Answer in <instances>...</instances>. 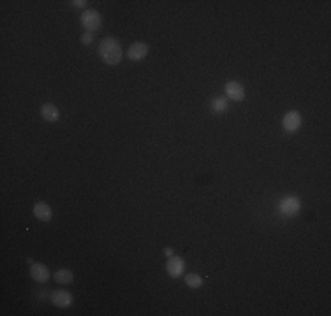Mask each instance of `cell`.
<instances>
[{"mask_svg": "<svg viewBox=\"0 0 331 316\" xmlns=\"http://www.w3.org/2000/svg\"><path fill=\"white\" fill-rule=\"evenodd\" d=\"M41 116L46 120V122L55 123V122H58V118H60V111H58V108H56V106L44 104L41 108Z\"/></svg>", "mask_w": 331, "mask_h": 316, "instance_id": "11", "label": "cell"}, {"mask_svg": "<svg viewBox=\"0 0 331 316\" xmlns=\"http://www.w3.org/2000/svg\"><path fill=\"white\" fill-rule=\"evenodd\" d=\"M164 255L166 257H173V248H164Z\"/></svg>", "mask_w": 331, "mask_h": 316, "instance_id": "17", "label": "cell"}, {"mask_svg": "<svg viewBox=\"0 0 331 316\" xmlns=\"http://www.w3.org/2000/svg\"><path fill=\"white\" fill-rule=\"evenodd\" d=\"M301 209V202L298 197H293V195H289V197H284L282 200L279 202V211L282 213L284 216H294L298 215V211Z\"/></svg>", "mask_w": 331, "mask_h": 316, "instance_id": "3", "label": "cell"}, {"mask_svg": "<svg viewBox=\"0 0 331 316\" xmlns=\"http://www.w3.org/2000/svg\"><path fill=\"white\" fill-rule=\"evenodd\" d=\"M49 297H51V302L56 307H69L73 304V295L67 290H55Z\"/></svg>", "mask_w": 331, "mask_h": 316, "instance_id": "9", "label": "cell"}, {"mask_svg": "<svg viewBox=\"0 0 331 316\" xmlns=\"http://www.w3.org/2000/svg\"><path fill=\"white\" fill-rule=\"evenodd\" d=\"M99 56L108 65H116L122 60V44L115 37H104L99 42Z\"/></svg>", "mask_w": 331, "mask_h": 316, "instance_id": "1", "label": "cell"}, {"mask_svg": "<svg viewBox=\"0 0 331 316\" xmlns=\"http://www.w3.org/2000/svg\"><path fill=\"white\" fill-rule=\"evenodd\" d=\"M71 4H73L74 7H81V9L87 6V2H85V0H74V2H71Z\"/></svg>", "mask_w": 331, "mask_h": 316, "instance_id": "16", "label": "cell"}, {"mask_svg": "<svg viewBox=\"0 0 331 316\" xmlns=\"http://www.w3.org/2000/svg\"><path fill=\"white\" fill-rule=\"evenodd\" d=\"M30 276L35 283H41V285H44V283H48L49 279H51L49 269L46 267L44 264H39V262H34V264L30 265Z\"/></svg>", "mask_w": 331, "mask_h": 316, "instance_id": "4", "label": "cell"}, {"mask_svg": "<svg viewBox=\"0 0 331 316\" xmlns=\"http://www.w3.org/2000/svg\"><path fill=\"white\" fill-rule=\"evenodd\" d=\"M34 215L37 220H41V222H49L53 216V211L51 207H49V204H46V202H37V204L34 205Z\"/></svg>", "mask_w": 331, "mask_h": 316, "instance_id": "10", "label": "cell"}, {"mask_svg": "<svg viewBox=\"0 0 331 316\" xmlns=\"http://www.w3.org/2000/svg\"><path fill=\"white\" fill-rule=\"evenodd\" d=\"M92 41H94V34H90V32H85V34L81 35V42H83V44H90Z\"/></svg>", "mask_w": 331, "mask_h": 316, "instance_id": "15", "label": "cell"}, {"mask_svg": "<svg viewBox=\"0 0 331 316\" xmlns=\"http://www.w3.org/2000/svg\"><path fill=\"white\" fill-rule=\"evenodd\" d=\"M148 51H150V48H148L147 42H134L127 51V58L133 60V62H140L148 55Z\"/></svg>", "mask_w": 331, "mask_h": 316, "instance_id": "8", "label": "cell"}, {"mask_svg": "<svg viewBox=\"0 0 331 316\" xmlns=\"http://www.w3.org/2000/svg\"><path fill=\"white\" fill-rule=\"evenodd\" d=\"M53 279H55L58 285H71L74 279V274L69 269H58V271L53 274Z\"/></svg>", "mask_w": 331, "mask_h": 316, "instance_id": "12", "label": "cell"}, {"mask_svg": "<svg viewBox=\"0 0 331 316\" xmlns=\"http://www.w3.org/2000/svg\"><path fill=\"white\" fill-rule=\"evenodd\" d=\"M282 125H284V130L289 134L296 132L298 129L301 127V115L298 111H289L282 120Z\"/></svg>", "mask_w": 331, "mask_h": 316, "instance_id": "6", "label": "cell"}, {"mask_svg": "<svg viewBox=\"0 0 331 316\" xmlns=\"http://www.w3.org/2000/svg\"><path fill=\"white\" fill-rule=\"evenodd\" d=\"M185 285L188 286V288H199V286L203 285V278L199 274H187L185 276Z\"/></svg>", "mask_w": 331, "mask_h": 316, "instance_id": "13", "label": "cell"}, {"mask_svg": "<svg viewBox=\"0 0 331 316\" xmlns=\"http://www.w3.org/2000/svg\"><path fill=\"white\" fill-rule=\"evenodd\" d=\"M81 25L87 32L94 34L99 27H101V14L97 13L95 9H88L81 14Z\"/></svg>", "mask_w": 331, "mask_h": 316, "instance_id": "2", "label": "cell"}, {"mask_svg": "<svg viewBox=\"0 0 331 316\" xmlns=\"http://www.w3.org/2000/svg\"><path fill=\"white\" fill-rule=\"evenodd\" d=\"M166 271H167V274L171 276V278H180L181 274H183V271H185V262H183V258H180V257H169V260H167V264H166Z\"/></svg>", "mask_w": 331, "mask_h": 316, "instance_id": "7", "label": "cell"}, {"mask_svg": "<svg viewBox=\"0 0 331 316\" xmlns=\"http://www.w3.org/2000/svg\"><path fill=\"white\" fill-rule=\"evenodd\" d=\"M212 109L215 113H224L227 109V102H226V98L224 97H217V98H213V102H212Z\"/></svg>", "mask_w": 331, "mask_h": 316, "instance_id": "14", "label": "cell"}, {"mask_svg": "<svg viewBox=\"0 0 331 316\" xmlns=\"http://www.w3.org/2000/svg\"><path fill=\"white\" fill-rule=\"evenodd\" d=\"M224 90H226L227 97L234 102H240L245 98V88H243V84L238 83V81H229V83H226Z\"/></svg>", "mask_w": 331, "mask_h": 316, "instance_id": "5", "label": "cell"}]
</instances>
